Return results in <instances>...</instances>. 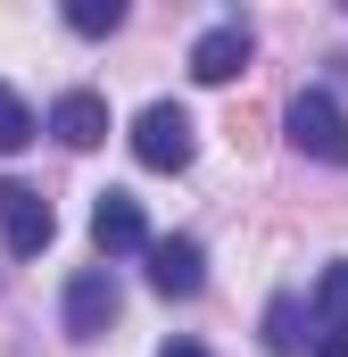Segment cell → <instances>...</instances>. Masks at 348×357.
<instances>
[{
    "mask_svg": "<svg viewBox=\"0 0 348 357\" xmlns=\"http://www.w3.org/2000/svg\"><path fill=\"white\" fill-rule=\"evenodd\" d=\"M191 150H199V142H191V116H182L174 100H150V108L133 116V158H141V167L182 175V167H191Z\"/></svg>",
    "mask_w": 348,
    "mask_h": 357,
    "instance_id": "6da1fadb",
    "label": "cell"
},
{
    "mask_svg": "<svg viewBox=\"0 0 348 357\" xmlns=\"http://www.w3.org/2000/svg\"><path fill=\"white\" fill-rule=\"evenodd\" d=\"M290 142L307 150V158H324V167H348V116L332 91H299L290 100Z\"/></svg>",
    "mask_w": 348,
    "mask_h": 357,
    "instance_id": "7a4b0ae2",
    "label": "cell"
},
{
    "mask_svg": "<svg viewBox=\"0 0 348 357\" xmlns=\"http://www.w3.org/2000/svg\"><path fill=\"white\" fill-rule=\"evenodd\" d=\"M0 233H8V258H42L58 216H50V199L33 183H0Z\"/></svg>",
    "mask_w": 348,
    "mask_h": 357,
    "instance_id": "3957f363",
    "label": "cell"
},
{
    "mask_svg": "<svg viewBox=\"0 0 348 357\" xmlns=\"http://www.w3.org/2000/svg\"><path fill=\"white\" fill-rule=\"evenodd\" d=\"M116 307H125V299H116V282H108L100 266L67 282V333H75V341H100V333L116 324Z\"/></svg>",
    "mask_w": 348,
    "mask_h": 357,
    "instance_id": "277c9868",
    "label": "cell"
},
{
    "mask_svg": "<svg viewBox=\"0 0 348 357\" xmlns=\"http://www.w3.org/2000/svg\"><path fill=\"white\" fill-rule=\"evenodd\" d=\"M241 67H249V25H207L191 42V75L199 84H232Z\"/></svg>",
    "mask_w": 348,
    "mask_h": 357,
    "instance_id": "5b68a950",
    "label": "cell"
},
{
    "mask_svg": "<svg viewBox=\"0 0 348 357\" xmlns=\"http://www.w3.org/2000/svg\"><path fill=\"white\" fill-rule=\"evenodd\" d=\"M91 241H100L108 258H125V250H150L141 199H125V191H100V208H91Z\"/></svg>",
    "mask_w": 348,
    "mask_h": 357,
    "instance_id": "8992f818",
    "label": "cell"
},
{
    "mask_svg": "<svg viewBox=\"0 0 348 357\" xmlns=\"http://www.w3.org/2000/svg\"><path fill=\"white\" fill-rule=\"evenodd\" d=\"M199 266H207V258H199V241H191V233L150 241V282H158L166 299H191V291H199Z\"/></svg>",
    "mask_w": 348,
    "mask_h": 357,
    "instance_id": "52a82bcc",
    "label": "cell"
},
{
    "mask_svg": "<svg viewBox=\"0 0 348 357\" xmlns=\"http://www.w3.org/2000/svg\"><path fill=\"white\" fill-rule=\"evenodd\" d=\"M50 133H58L67 150H100V142H108V100H100V91H67V100L50 108Z\"/></svg>",
    "mask_w": 348,
    "mask_h": 357,
    "instance_id": "ba28073f",
    "label": "cell"
},
{
    "mask_svg": "<svg viewBox=\"0 0 348 357\" xmlns=\"http://www.w3.org/2000/svg\"><path fill=\"white\" fill-rule=\"evenodd\" d=\"M315 324H324V341L348 333V266H324V282H315Z\"/></svg>",
    "mask_w": 348,
    "mask_h": 357,
    "instance_id": "9c48e42d",
    "label": "cell"
},
{
    "mask_svg": "<svg viewBox=\"0 0 348 357\" xmlns=\"http://www.w3.org/2000/svg\"><path fill=\"white\" fill-rule=\"evenodd\" d=\"M224 133H232V150H241V158H258V150H265V108H258V100H232Z\"/></svg>",
    "mask_w": 348,
    "mask_h": 357,
    "instance_id": "30bf717a",
    "label": "cell"
},
{
    "mask_svg": "<svg viewBox=\"0 0 348 357\" xmlns=\"http://www.w3.org/2000/svg\"><path fill=\"white\" fill-rule=\"evenodd\" d=\"M265 349L299 357V299H274V307H265Z\"/></svg>",
    "mask_w": 348,
    "mask_h": 357,
    "instance_id": "8fae6325",
    "label": "cell"
},
{
    "mask_svg": "<svg viewBox=\"0 0 348 357\" xmlns=\"http://www.w3.org/2000/svg\"><path fill=\"white\" fill-rule=\"evenodd\" d=\"M25 142H33V108L0 84V150H25Z\"/></svg>",
    "mask_w": 348,
    "mask_h": 357,
    "instance_id": "7c38bea8",
    "label": "cell"
},
{
    "mask_svg": "<svg viewBox=\"0 0 348 357\" xmlns=\"http://www.w3.org/2000/svg\"><path fill=\"white\" fill-rule=\"evenodd\" d=\"M67 25H75V33H116V25H125V8H116V0H75V8H67Z\"/></svg>",
    "mask_w": 348,
    "mask_h": 357,
    "instance_id": "4fadbf2b",
    "label": "cell"
},
{
    "mask_svg": "<svg viewBox=\"0 0 348 357\" xmlns=\"http://www.w3.org/2000/svg\"><path fill=\"white\" fill-rule=\"evenodd\" d=\"M158 357H207V349H199V341H166Z\"/></svg>",
    "mask_w": 348,
    "mask_h": 357,
    "instance_id": "5bb4252c",
    "label": "cell"
},
{
    "mask_svg": "<svg viewBox=\"0 0 348 357\" xmlns=\"http://www.w3.org/2000/svg\"><path fill=\"white\" fill-rule=\"evenodd\" d=\"M315 357H348V333H332V341H324V349H315Z\"/></svg>",
    "mask_w": 348,
    "mask_h": 357,
    "instance_id": "9a60e30c",
    "label": "cell"
}]
</instances>
